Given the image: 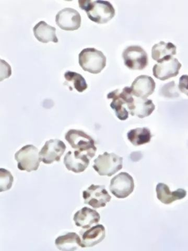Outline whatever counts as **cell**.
I'll list each match as a JSON object with an SVG mask.
<instances>
[{"label":"cell","mask_w":188,"mask_h":251,"mask_svg":"<svg viewBox=\"0 0 188 251\" xmlns=\"http://www.w3.org/2000/svg\"><path fill=\"white\" fill-rule=\"evenodd\" d=\"M127 136L130 142L136 146L148 143L152 138L150 129L145 127L132 129L128 132Z\"/></svg>","instance_id":"obj_22"},{"label":"cell","mask_w":188,"mask_h":251,"mask_svg":"<svg viewBox=\"0 0 188 251\" xmlns=\"http://www.w3.org/2000/svg\"><path fill=\"white\" fill-rule=\"evenodd\" d=\"M155 86V82L152 77L143 75L137 77L130 88L133 96L137 98L147 99L152 95Z\"/></svg>","instance_id":"obj_13"},{"label":"cell","mask_w":188,"mask_h":251,"mask_svg":"<svg viewBox=\"0 0 188 251\" xmlns=\"http://www.w3.org/2000/svg\"><path fill=\"white\" fill-rule=\"evenodd\" d=\"M100 218L97 211L85 207L76 212L73 220L76 226L88 229L92 225L98 223Z\"/></svg>","instance_id":"obj_16"},{"label":"cell","mask_w":188,"mask_h":251,"mask_svg":"<svg viewBox=\"0 0 188 251\" xmlns=\"http://www.w3.org/2000/svg\"><path fill=\"white\" fill-rule=\"evenodd\" d=\"M13 176L9 171L0 169V192L10 190L13 183Z\"/></svg>","instance_id":"obj_24"},{"label":"cell","mask_w":188,"mask_h":251,"mask_svg":"<svg viewBox=\"0 0 188 251\" xmlns=\"http://www.w3.org/2000/svg\"><path fill=\"white\" fill-rule=\"evenodd\" d=\"M83 198L85 203L94 208L105 207L107 203L111 201L112 199L104 186L94 184L83 191Z\"/></svg>","instance_id":"obj_9"},{"label":"cell","mask_w":188,"mask_h":251,"mask_svg":"<svg viewBox=\"0 0 188 251\" xmlns=\"http://www.w3.org/2000/svg\"><path fill=\"white\" fill-rule=\"evenodd\" d=\"M124 65L131 70H142L148 65V56L145 51L138 46H131L123 52Z\"/></svg>","instance_id":"obj_7"},{"label":"cell","mask_w":188,"mask_h":251,"mask_svg":"<svg viewBox=\"0 0 188 251\" xmlns=\"http://www.w3.org/2000/svg\"><path fill=\"white\" fill-rule=\"evenodd\" d=\"M78 4L81 9L84 10L89 18L98 24H105L111 21L115 15V10L112 4L108 1L79 0Z\"/></svg>","instance_id":"obj_1"},{"label":"cell","mask_w":188,"mask_h":251,"mask_svg":"<svg viewBox=\"0 0 188 251\" xmlns=\"http://www.w3.org/2000/svg\"><path fill=\"white\" fill-rule=\"evenodd\" d=\"M157 197L164 204H170L177 200L184 199L187 192L182 188H179L174 192H170L169 187L164 183H159L156 186Z\"/></svg>","instance_id":"obj_17"},{"label":"cell","mask_w":188,"mask_h":251,"mask_svg":"<svg viewBox=\"0 0 188 251\" xmlns=\"http://www.w3.org/2000/svg\"><path fill=\"white\" fill-rule=\"evenodd\" d=\"M127 108L132 116L143 119L153 113L155 106L151 100L135 97Z\"/></svg>","instance_id":"obj_15"},{"label":"cell","mask_w":188,"mask_h":251,"mask_svg":"<svg viewBox=\"0 0 188 251\" xmlns=\"http://www.w3.org/2000/svg\"><path fill=\"white\" fill-rule=\"evenodd\" d=\"M109 188L116 198H126L134 190V180L127 173L121 172L112 178Z\"/></svg>","instance_id":"obj_8"},{"label":"cell","mask_w":188,"mask_h":251,"mask_svg":"<svg viewBox=\"0 0 188 251\" xmlns=\"http://www.w3.org/2000/svg\"><path fill=\"white\" fill-rule=\"evenodd\" d=\"M105 228L103 225L93 226L83 234L81 248H90L98 245L105 239Z\"/></svg>","instance_id":"obj_18"},{"label":"cell","mask_w":188,"mask_h":251,"mask_svg":"<svg viewBox=\"0 0 188 251\" xmlns=\"http://www.w3.org/2000/svg\"><path fill=\"white\" fill-rule=\"evenodd\" d=\"M176 50L177 47L173 44L161 42L153 47L152 57L154 60L160 62L174 56L176 54Z\"/></svg>","instance_id":"obj_21"},{"label":"cell","mask_w":188,"mask_h":251,"mask_svg":"<svg viewBox=\"0 0 188 251\" xmlns=\"http://www.w3.org/2000/svg\"><path fill=\"white\" fill-rule=\"evenodd\" d=\"M181 67L182 64L177 59L170 57L158 62V64L154 66L153 75L160 80H166L176 76Z\"/></svg>","instance_id":"obj_11"},{"label":"cell","mask_w":188,"mask_h":251,"mask_svg":"<svg viewBox=\"0 0 188 251\" xmlns=\"http://www.w3.org/2000/svg\"><path fill=\"white\" fill-rule=\"evenodd\" d=\"M66 149V145L60 140L47 141L39 152L41 160L47 164H51L55 161L59 162Z\"/></svg>","instance_id":"obj_10"},{"label":"cell","mask_w":188,"mask_h":251,"mask_svg":"<svg viewBox=\"0 0 188 251\" xmlns=\"http://www.w3.org/2000/svg\"><path fill=\"white\" fill-rule=\"evenodd\" d=\"M133 94L130 87H125L122 90H116L108 94L107 99H112L111 107L114 110L116 115L121 121L128 119L129 112L127 107L133 100Z\"/></svg>","instance_id":"obj_4"},{"label":"cell","mask_w":188,"mask_h":251,"mask_svg":"<svg viewBox=\"0 0 188 251\" xmlns=\"http://www.w3.org/2000/svg\"><path fill=\"white\" fill-rule=\"evenodd\" d=\"M65 77L67 81L72 83L74 89L78 92L82 93L88 87L85 78L79 74L68 71Z\"/></svg>","instance_id":"obj_23"},{"label":"cell","mask_w":188,"mask_h":251,"mask_svg":"<svg viewBox=\"0 0 188 251\" xmlns=\"http://www.w3.org/2000/svg\"><path fill=\"white\" fill-rule=\"evenodd\" d=\"M65 139L72 148L88 155L90 159L95 155L97 148L95 141L85 132L70 129L66 133Z\"/></svg>","instance_id":"obj_3"},{"label":"cell","mask_w":188,"mask_h":251,"mask_svg":"<svg viewBox=\"0 0 188 251\" xmlns=\"http://www.w3.org/2000/svg\"><path fill=\"white\" fill-rule=\"evenodd\" d=\"M88 155L79 151L68 152L64 158V163L66 168L76 174L84 172L90 164Z\"/></svg>","instance_id":"obj_14"},{"label":"cell","mask_w":188,"mask_h":251,"mask_svg":"<svg viewBox=\"0 0 188 251\" xmlns=\"http://www.w3.org/2000/svg\"><path fill=\"white\" fill-rule=\"evenodd\" d=\"M78 62L85 72L98 74L106 67V58L101 51L88 48L82 50L78 55Z\"/></svg>","instance_id":"obj_2"},{"label":"cell","mask_w":188,"mask_h":251,"mask_svg":"<svg viewBox=\"0 0 188 251\" xmlns=\"http://www.w3.org/2000/svg\"><path fill=\"white\" fill-rule=\"evenodd\" d=\"M34 35L37 40L43 43L52 42H58L56 36V28L51 26L44 22L41 21L37 24L33 28Z\"/></svg>","instance_id":"obj_19"},{"label":"cell","mask_w":188,"mask_h":251,"mask_svg":"<svg viewBox=\"0 0 188 251\" xmlns=\"http://www.w3.org/2000/svg\"><path fill=\"white\" fill-rule=\"evenodd\" d=\"M123 158L107 152L94 160L93 168L101 176H112L122 169Z\"/></svg>","instance_id":"obj_5"},{"label":"cell","mask_w":188,"mask_h":251,"mask_svg":"<svg viewBox=\"0 0 188 251\" xmlns=\"http://www.w3.org/2000/svg\"><path fill=\"white\" fill-rule=\"evenodd\" d=\"M81 242L82 240L77 233L69 232L58 237L55 241V245L61 251H73L81 247Z\"/></svg>","instance_id":"obj_20"},{"label":"cell","mask_w":188,"mask_h":251,"mask_svg":"<svg viewBox=\"0 0 188 251\" xmlns=\"http://www.w3.org/2000/svg\"><path fill=\"white\" fill-rule=\"evenodd\" d=\"M56 22L62 29L73 31L81 27V17L76 10L71 8H65L57 13Z\"/></svg>","instance_id":"obj_12"},{"label":"cell","mask_w":188,"mask_h":251,"mask_svg":"<svg viewBox=\"0 0 188 251\" xmlns=\"http://www.w3.org/2000/svg\"><path fill=\"white\" fill-rule=\"evenodd\" d=\"M15 159L18 163V169L28 172L37 170L41 161L38 149L31 145L21 148L15 153Z\"/></svg>","instance_id":"obj_6"},{"label":"cell","mask_w":188,"mask_h":251,"mask_svg":"<svg viewBox=\"0 0 188 251\" xmlns=\"http://www.w3.org/2000/svg\"><path fill=\"white\" fill-rule=\"evenodd\" d=\"M179 89L188 96V75H183L179 78Z\"/></svg>","instance_id":"obj_25"}]
</instances>
